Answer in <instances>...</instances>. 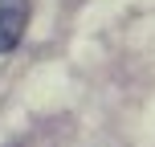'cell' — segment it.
Listing matches in <instances>:
<instances>
[{
    "instance_id": "obj_1",
    "label": "cell",
    "mask_w": 155,
    "mask_h": 147,
    "mask_svg": "<svg viewBox=\"0 0 155 147\" xmlns=\"http://www.w3.org/2000/svg\"><path fill=\"white\" fill-rule=\"evenodd\" d=\"M33 16V0H0V53H12L25 41Z\"/></svg>"
}]
</instances>
